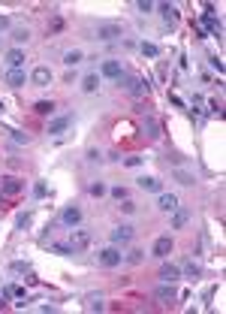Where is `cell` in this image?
Listing matches in <instances>:
<instances>
[{
    "label": "cell",
    "mask_w": 226,
    "mask_h": 314,
    "mask_svg": "<svg viewBox=\"0 0 226 314\" xmlns=\"http://www.w3.org/2000/svg\"><path fill=\"white\" fill-rule=\"evenodd\" d=\"M133 236H136V226L133 224H121V226L112 230V245H127V242H133Z\"/></svg>",
    "instance_id": "obj_3"
},
{
    "label": "cell",
    "mask_w": 226,
    "mask_h": 314,
    "mask_svg": "<svg viewBox=\"0 0 226 314\" xmlns=\"http://www.w3.org/2000/svg\"><path fill=\"white\" fill-rule=\"evenodd\" d=\"M69 124H73V115H61V118H55V121L48 124V133H51V136H61Z\"/></svg>",
    "instance_id": "obj_13"
},
{
    "label": "cell",
    "mask_w": 226,
    "mask_h": 314,
    "mask_svg": "<svg viewBox=\"0 0 226 314\" xmlns=\"http://www.w3.org/2000/svg\"><path fill=\"white\" fill-rule=\"evenodd\" d=\"M15 224H19V230H24V226L30 224V212H24V215H19V221H15Z\"/></svg>",
    "instance_id": "obj_38"
},
{
    "label": "cell",
    "mask_w": 226,
    "mask_h": 314,
    "mask_svg": "<svg viewBox=\"0 0 226 314\" xmlns=\"http://www.w3.org/2000/svg\"><path fill=\"white\" fill-rule=\"evenodd\" d=\"M88 245H91V230L73 226V230H69V248H73V254H76V251H84Z\"/></svg>",
    "instance_id": "obj_1"
},
{
    "label": "cell",
    "mask_w": 226,
    "mask_h": 314,
    "mask_svg": "<svg viewBox=\"0 0 226 314\" xmlns=\"http://www.w3.org/2000/svg\"><path fill=\"white\" fill-rule=\"evenodd\" d=\"M30 82L37 85V88H45V85H51V69L48 67H37L30 73Z\"/></svg>",
    "instance_id": "obj_9"
},
{
    "label": "cell",
    "mask_w": 226,
    "mask_h": 314,
    "mask_svg": "<svg viewBox=\"0 0 226 314\" xmlns=\"http://www.w3.org/2000/svg\"><path fill=\"white\" fill-rule=\"evenodd\" d=\"M184 272H187L190 278H199V275H202V269H199V263H193V260H190V263L184 266Z\"/></svg>",
    "instance_id": "obj_32"
},
{
    "label": "cell",
    "mask_w": 226,
    "mask_h": 314,
    "mask_svg": "<svg viewBox=\"0 0 226 314\" xmlns=\"http://www.w3.org/2000/svg\"><path fill=\"white\" fill-rule=\"evenodd\" d=\"M145 260V251H139V248H133L130 254H127V263H133V266H139Z\"/></svg>",
    "instance_id": "obj_27"
},
{
    "label": "cell",
    "mask_w": 226,
    "mask_h": 314,
    "mask_svg": "<svg viewBox=\"0 0 226 314\" xmlns=\"http://www.w3.org/2000/svg\"><path fill=\"white\" fill-rule=\"evenodd\" d=\"M142 130H145L151 139H157V136H160V124H157V118H151V115H148V118H145V124H142Z\"/></svg>",
    "instance_id": "obj_23"
},
{
    "label": "cell",
    "mask_w": 226,
    "mask_h": 314,
    "mask_svg": "<svg viewBox=\"0 0 226 314\" xmlns=\"http://www.w3.org/2000/svg\"><path fill=\"white\" fill-rule=\"evenodd\" d=\"M9 27V15H0V30H6Z\"/></svg>",
    "instance_id": "obj_41"
},
{
    "label": "cell",
    "mask_w": 226,
    "mask_h": 314,
    "mask_svg": "<svg viewBox=\"0 0 226 314\" xmlns=\"http://www.w3.org/2000/svg\"><path fill=\"white\" fill-rule=\"evenodd\" d=\"M3 205H6V197H3V194H0V208H3Z\"/></svg>",
    "instance_id": "obj_42"
},
{
    "label": "cell",
    "mask_w": 226,
    "mask_h": 314,
    "mask_svg": "<svg viewBox=\"0 0 226 314\" xmlns=\"http://www.w3.org/2000/svg\"><path fill=\"white\" fill-rule=\"evenodd\" d=\"M136 208H139V205H136V202H133L130 197H127V200H121V212H124V215H133Z\"/></svg>",
    "instance_id": "obj_30"
},
{
    "label": "cell",
    "mask_w": 226,
    "mask_h": 314,
    "mask_svg": "<svg viewBox=\"0 0 226 314\" xmlns=\"http://www.w3.org/2000/svg\"><path fill=\"white\" fill-rule=\"evenodd\" d=\"M157 299H160L163 305H172V302H175V290H172V284L163 281V287H157Z\"/></svg>",
    "instance_id": "obj_18"
},
{
    "label": "cell",
    "mask_w": 226,
    "mask_h": 314,
    "mask_svg": "<svg viewBox=\"0 0 226 314\" xmlns=\"http://www.w3.org/2000/svg\"><path fill=\"white\" fill-rule=\"evenodd\" d=\"M139 187L151 190V194H163V181L157 176H142V179H139Z\"/></svg>",
    "instance_id": "obj_11"
},
{
    "label": "cell",
    "mask_w": 226,
    "mask_h": 314,
    "mask_svg": "<svg viewBox=\"0 0 226 314\" xmlns=\"http://www.w3.org/2000/svg\"><path fill=\"white\" fill-rule=\"evenodd\" d=\"M142 55L145 58H157L160 55V45L157 43H142Z\"/></svg>",
    "instance_id": "obj_26"
},
{
    "label": "cell",
    "mask_w": 226,
    "mask_h": 314,
    "mask_svg": "<svg viewBox=\"0 0 226 314\" xmlns=\"http://www.w3.org/2000/svg\"><path fill=\"white\" fill-rule=\"evenodd\" d=\"M118 82H124L127 91H130L133 97H145V94H148V82H142V79H127V76H121Z\"/></svg>",
    "instance_id": "obj_6"
},
{
    "label": "cell",
    "mask_w": 226,
    "mask_h": 314,
    "mask_svg": "<svg viewBox=\"0 0 226 314\" xmlns=\"http://www.w3.org/2000/svg\"><path fill=\"white\" fill-rule=\"evenodd\" d=\"M121 260H124V254H121L115 245L112 248H103L100 251V263L106 266V269H115V266H121Z\"/></svg>",
    "instance_id": "obj_5"
},
{
    "label": "cell",
    "mask_w": 226,
    "mask_h": 314,
    "mask_svg": "<svg viewBox=\"0 0 226 314\" xmlns=\"http://www.w3.org/2000/svg\"><path fill=\"white\" fill-rule=\"evenodd\" d=\"M61 221H63L66 226H79V224H82V208H79V205H66L63 212H61Z\"/></svg>",
    "instance_id": "obj_8"
},
{
    "label": "cell",
    "mask_w": 226,
    "mask_h": 314,
    "mask_svg": "<svg viewBox=\"0 0 226 314\" xmlns=\"http://www.w3.org/2000/svg\"><path fill=\"white\" fill-rule=\"evenodd\" d=\"M12 272H30V263H12Z\"/></svg>",
    "instance_id": "obj_39"
},
{
    "label": "cell",
    "mask_w": 226,
    "mask_h": 314,
    "mask_svg": "<svg viewBox=\"0 0 226 314\" xmlns=\"http://www.w3.org/2000/svg\"><path fill=\"white\" fill-rule=\"evenodd\" d=\"M12 40L15 43H27L30 40V30L27 27H12Z\"/></svg>",
    "instance_id": "obj_25"
},
{
    "label": "cell",
    "mask_w": 226,
    "mask_h": 314,
    "mask_svg": "<svg viewBox=\"0 0 226 314\" xmlns=\"http://www.w3.org/2000/svg\"><path fill=\"white\" fill-rule=\"evenodd\" d=\"M33 112H37V115H55V103H51V100H40V103H33Z\"/></svg>",
    "instance_id": "obj_21"
},
{
    "label": "cell",
    "mask_w": 226,
    "mask_h": 314,
    "mask_svg": "<svg viewBox=\"0 0 226 314\" xmlns=\"http://www.w3.org/2000/svg\"><path fill=\"white\" fill-rule=\"evenodd\" d=\"M84 61V51L82 48H73V51H66V55H63V64L66 67H76V64H82Z\"/></svg>",
    "instance_id": "obj_22"
},
{
    "label": "cell",
    "mask_w": 226,
    "mask_h": 314,
    "mask_svg": "<svg viewBox=\"0 0 226 314\" xmlns=\"http://www.w3.org/2000/svg\"><path fill=\"white\" fill-rule=\"evenodd\" d=\"M172 248H175V242H172V236H160L157 242H154V257L166 260V257L172 254Z\"/></svg>",
    "instance_id": "obj_7"
},
{
    "label": "cell",
    "mask_w": 226,
    "mask_h": 314,
    "mask_svg": "<svg viewBox=\"0 0 226 314\" xmlns=\"http://www.w3.org/2000/svg\"><path fill=\"white\" fill-rule=\"evenodd\" d=\"M175 179H178L181 184H193V176H190V172H184V169H178V172H175Z\"/></svg>",
    "instance_id": "obj_34"
},
{
    "label": "cell",
    "mask_w": 226,
    "mask_h": 314,
    "mask_svg": "<svg viewBox=\"0 0 226 314\" xmlns=\"http://www.w3.org/2000/svg\"><path fill=\"white\" fill-rule=\"evenodd\" d=\"M100 73L106 76V79H121V76H124V69H121V61H103Z\"/></svg>",
    "instance_id": "obj_10"
},
{
    "label": "cell",
    "mask_w": 226,
    "mask_h": 314,
    "mask_svg": "<svg viewBox=\"0 0 226 314\" xmlns=\"http://www.w3.org/2000/svg\"><path fill=\"white\" fill-rule=\"evenodd\" d=\"M91 194H94V197H103V194H106V184H103V181H94V184H91Z\"/></svg>",
    "instance_id": "obj_36"
},
{
    "label": "cell",
    "mask_w": 226,
    "mask_h": 314,
    "mask_svg": "<svg viewBox=\"0 0 226 314\" xmlns=\"http://www.w3.org/2000/svg\"><path fill=\"white\" fill-rule=\"evenodd\" d=\"M6 85H9V88H24V85H27V73H24V69H9V73H6Z\"/></svg>",
    "instance_id": "obj_12"
},
{
    "label": "cell",
    "mask_w": 226,
    "mask_h": 314,
    "mask_svg": "<svg viewBox=\"0 0 226 314\" xmlns=\"http://www.w3.org/2000/svg\"><path fill=\"white\" fill-rule=\"evenodd\" d=\"M118 37H124V27H121L118 22H106V24H97V40L109 43V40H118Z\"/></svg>",
    "instance_id": "obj_2"
},
{
    "label": "cell",
    "mask_w": 226,
    "mask_h": 314,
    "mask_svg": "<svg viewBox=\"0 0 226 314\" xmlns=\"http://www.w3.org/2000/svg\"><path fill=\"white\" fill-rule=\"evenodd\" d=\"M160 278H163L166 284H175L178 278H181V269H178V266H172V263H166V266L160 269Z\"/></svg>",
    "instance_id": "obj_16"
},
{
    "label": "cell",
    "mask_w": 226,
    "mask_h": 314,
    "mask_svg": "<svg viewBox=\"0 0 226 314\" xmlns=\"http://www.w3.org/2000/svg\"><path fill=\"white\" fill-rule=\"evenodd\" d=\"M45 194H48V187H45L42 181H37V184H33V197H37V200H42Z\"/></svg>",
    "instance_id": "obj_33"
},
{
    "label": "cell",
    "mask_w": 226,
    "mask_h": 314,
    "mask_svg": "<svg viewBox=\"0 0 226 314\" xmlns=\"http://www.w3.org/2000/svg\"><path fill=\"white\" fill-rule=\"evenodd\" d=\"M109 194H112V197H115V200H118V202H121V200H127V197H130V190H127V187H121V184H118V187H112V190H109Z\"/></svg>",
    "instance_id": "obj_29"
},
{
    "label": "cell",
    "mask_w": 226,
    "mask_h": 314,
    "mask_svg": "<svg viewBox=\"0 0 226 314\" xmlns=\"http://www.w3.org/2000/svg\"><path fill=\"white\" fill-rule=\"evenodd\" d=\"M63 27V19H61V15H55V19H51V24H48V33H58Z\"/></svg>",
    "instance_id": "obj_35"
},
{
    "label": "cell",
    "mask_w": 226,
    "mask_h": 314,
    "mask_svg": "<svg viewBox=\"0 0 226 314\" xmlns=\"http://www.w3.org/2000/svg\"><path fill=\"white\" fill-rule=\"evenodd\" d=\"M84 308H88V311H103V308H106V299H103L100 293H88V296H84Z\"/></svg>",
    "instance_id": "obj_15"
},
{
    "label": "cell",
    "mask_w": 226,
    "mask_h": 314,
    "mask_svg": "<svg viewBox=\"0 0 226 314\" xmlns=\"http://www.w3.org/2000/svg\"><path fill=\"white\" fill-rule=\"evenodd\" d=\"M97 88H100V76H97V73H88V76L82 79V91H84V94H94Z\"/></svg>",
    "instance_id": "obj_20"
},
{
    "label": "cell",
    "mask_w": 226,
    "mask_h": 314,
    "mask_svg": "<svg viewBox=\"0 0 226 314\" xmlns=\"http://www.w3.org/2000/svg\"><path fill=\"white\" fill-rule=\"evenodd\" d=\"M187 221H190V212H187V208H175V218H172V230H181Z\"/></svg>",
    "instance_id": "obj_24"
},
{
    "label": "cell",
    "mask_w": 226,
    "mask_h": 314,
    "mask_svg": "<svg viewBox=\"0 0 226 314\" xmlns=\"http://www.w3.org/2000/svg\"><path fill=\"white\" fill-rule=\"evenodd\" d=\"M21 190H24V181L15 179V176H6L3 181H0V194H3V197H19Z\"/></svg>",
    "instance_id": "obj_4"
},
{
    "label": "cell",
    "mask_w": 226,
    "mask_h": 314,
    "mask_svg": "<svg viewBox=\"0 0 226 314\" xmlns=\"http://www.w3.org/2000/svg\"><path fill=\"white\" fill-rule=\"evenodd\" d=\"M160 12H163V22H166V24H175V22H178V6H175V3H163Z\"/></svg>",
    "instance_id": "obj_19"
},
{
    "label": "cell",
    "mask_w": 226,
    "mask_h": 314,
    "mask_svg": "<svg viewBox=\"0 0 226 314\" xmlns=\"http://www.w3.org/2000/svg\"><path fill=\"white\" fill-rule=\"evenodd\" d=\"M6 67L9 69H21L24 67V51L21 48H9L6 51Z\"/></svg>",
    "instance_id": "obj_14"
},
{
    "label": "cell",
    "mask_w": 226,
    "mask_h": 314,
    "mask_svg": "<svg viewBox=\"0 0 226 314\" xmlns=\"http://www.w3.org/2000/svg\"><path fill=\"white\" fill-rule=\"evenodd\" d=\"M124 163H127V166H139V163H142V157H127Z\"/></svg>",
    "instance_id": "obj_40"
},
{
    "label": "cell",
    "mask_w": 226,
    "mask_h": 314,
    "mask_svg": "<svg viewBox=\"0 0 226 314\" xmlns=\"http://www.w3.org/2000/svg\"><path fill=\"white\" fill-rule=\"evenodd\" d=\"M51 251H55V254H73L69 242H55V245H51Z\"/></svg>",
    "instance_id": "obj_31"
},
{
    "label": "cell",
    "mask_w": 226,
    "mask_h": 314,
    "mask_svg": "<svg viewBox=\"0 0 226 314\" xmlns=\"http://www.w3.org/2000/svg\"><path fill=\"white\" fill-rule=\"evenodd\" d=\"M136 6H139V12H145V15H148V12L154 9V3H151V0H139Z\"/></svg>",
    "instance_id": "obj_37"
},
{
    "label": "cell",
    "mask_w": 226,
    "mask_h": 314,
    "mask_svg": "<svg viewBox=\"0 0 226 314\" xmlns=\"http://www.w3.org/2000/svg\"><path fill=\"white\" fill-rule=\"evenodd\" d=\"M157 205L163 208V212H175V208H178V197H175V194H160Z\"/></svg>",
    "instance_id": "obj_17"
},
{
    "label": "cell",
    "mask_w": 226,
    "mask_h": 314,
    "mask_svg": "<svg viewBox=\"0 0 226 314\" xmlns=\"http://www.w3.org/2000/svg\"><path fill=\"white\" fill-rule=\"evenodd\" d=\"M9 139H12L15 145H27V142H30V136H27V133H21V130H12V136H9Z\"/></svg>",
    "instance_id": "obj_28"
}]
</instances>
